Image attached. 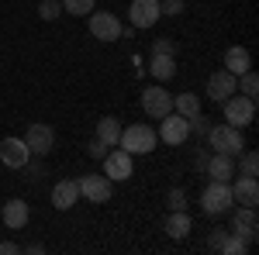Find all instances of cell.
Listing matches in <instances>:
<instances>
[{"instance_id": "23", "label": "cell", "mask_w": 259, "mask_h": 255, "mask_svg": "<svg viewBox=\"0 0 259 255\" xmlns=\"http://www.w3.org/2000/svg\"><path fill=\"white\" fill-rule=\"evenodd\" d=\"M97 138L111 148V145H118V138H121V124H118V118H100V124H97Z\"/></svg>"}, {"instance_id": "20", "label": "cell", "mask_w": 259, "mask_h": 255, "mask_svg": "<svg viewBox=\"0 0 259 255\" xmlns=\"http://www.w3.org/2000/svg\"><path fill=\"white\" fill-rule=\"evenodd\" d=\"M166 235L169 238H187L190 235V214L187 211H169V217H166Z\"/></svg>"}, {"instance_id": "4", "label": "cell", "mask_w": 259, "mask_h": 255, "mask_svg": "<svg viewBox=\"0 0 259 255\" xmlns=\"http://www.w3.org/2000/svg\"><path fill=\"white\" fill-rule=\"evenodd\" d=\"M252 118H256V100L239 97V93H232V97L225 100V121L232 128H249Z\"/></svg>"}, {"instance_id": "7", "label": "cell", "mask_w": 259, "mask_h": 255, "mask_svg": "<svg viewBox=\"0 0 259 255\" xmlns=\"http://www.w3.org/2000/svg\"><path fill=\"white\" fill-rule=\"evenodd\" d=\"M159 141H166V145H183L187 138H190V121L180 118V114H166V118H159Z\"/></svg>"}, {"instance_id": "11", "label": "cell", "mask_w": 259, "mask_h": 255, "mask_svg": "<svg viewBox=\"0 0 259 255\" xmlns=\"http://www.w3.org/2000/svg\"><path fill=\"white\" fill-rule=\"evenodd\" d=\"M76 183H80V196H87L90 203H107V200H111V179L107 176L90 173V176L76 179Z\"/></svg>"}, {"instance_id": "24", "label": "cell", "mask_w": 259, "mask_h": 255, "mask_svg": "<svg viewBox=\"0 0 259 255\" xmlns=\"http://www.w3.org/2000/svg\"><path fill=\"white\" fill-rule=\"evenodd\" d=\"M235 90H242V97L256 100V90H259V76L252 73V69H245V73H242V79H235Z\"/></svg>"}, {"instance_id": "30", "label": "cell", "mask_w": 259, "mask_h": 255, "mask_svg": "<svg viewBox=\"0 0 259 255\" xmlns=\"http://www.w3.org/2000/svg\"><path fill=\"white\" fill-rule=\"evenodd\" d=\"M162 14H183V0H159Z\"/></svg>"}, {"instance_id": "10", "label": "cell", "mask_w": 259, "mask_h": 255, "mask_svg": "<svg viewBox=\"0 0 259 255\" xmlns=\"http://www.w3.org/2000/svg\"><path fill=\"white\" fill-rule=\"evenodd\" d=\"M0 159H4V166H11V169H24V166L31 162V152H28L24 138H4V141H0Z\"/></svg>"}, {"instance_id": "19", "label": "cell", "mask_w": 259, "mask_h": 255, "mask_svg": "<svg viewBox=\"0 0 259 255\" xmlns=\"http://www.w3.org/2000/svg\"><path fill=\"white\" fill-rule=\"evenodd\" d=\"M207 176H211V179H221V183H232V176H235V162H232V156L214 152V159L207 162Z\"/></svg>"}, {"instance_id": "8", "label": "cell", "mask_w": 259, "mask_h": 255, "mask_svg": "<svg viewBox=\"0 0 259 255\" xmlns=\"http://www.w3.org/2000/svg\"><path fill=\"white\" fill-rule=\"evenodd\" d=\"M24 145H28L31 156H49V152L56 148V131H52L49 124H31V128L24 131Z\"/></svg>"}, {"instance_id": "9", "label": "cell", "mask_w": 259, "mask_h": 255, "mask_svg": "<svg viewBox=\"0 0 259 255\" xmlns=\"http://www.w3.org/2000/svg\"><path fill=\"white\" fill-rule=\"evenodd\" d=\"M159 18H162L159 0H132V7H128V21H132V28H152Z\"/></svg>"}, {"instance_id": "15", "label": "cell", "mask_w": 259, "mask_h": 255, "mask_svg": "<svg viewBox=\"0 0 259 255\" xmlns=\"http://www.w3.org/2000/svg\"><path fill=\"white\" fill-rule=\"evenodd\" d=\"M232 196H235V203H242V207H256V203H259V183H256V176H239L235 183H232Z\"/></svg>"}, {"instance_id": "33", "label": "cell", "mask_w": 259, "mask_h": 255, "mask_svg": "<svg viewBox=\"0 0 259 255\" xmlns=\"http://www.w3.org/2000/svg\"><path fill=\"white\" fill-rule=\"evenodd\" d=\"M225 238H228V231H211V241H207V245H211L214 252H221V241H225Z\"/></svg>"}, {"instance_id": "2", "label": "cell", "mask_w": 259, "mask_h": 255, "mask_svg": "<svg viewBox=\"0 0 259 255\" xmlns=\"http://www.w3.org/2000/svg\"><path fill=\"white\" fill-rule=\"evenodd\" d=\"M235 196H232V183H221V179H211V186L200 193V207L207 217H221L232 211Z\"/></svg>"}, {"instance_id": "31", "label": "cell", "mask_w": 259, "mask_h": 255, "mask_svg": "<svg viewBox=\"0 0 259 255\" xmlns=\"http://www.w3.org/2000/svg\"><path fill=\"white\" fill-rule=\"evenodd\" d=\"M187 207V196L183 190H169V211H183Z\"/></svg>"}, {"instance_id": "5", "label": "cell", "mask_w": 259, "mask_h": 255, "mask_svg": "<svg viewBox=\"0 0 259 255\" xmlns=\"http://www.w3.org/2000/svg\"><path fill=\"white\" fill-rule=\"evenodd\" d=\"M142 111L149 114V118H166L169 111H173V93H166L162 86H149V90H142Z\"/></svg>"}, {"instance_id": "29", "label": "cell", "mask_w": 259, "mask_h": 255, "mask_svg": "<svg viewBox=\"0 0 259 255\" xmlns=\"http://www.w3.org/2000/svg\"><path fill=\"white\" fill-rule=\"evenodd\" d=\"M87 156H90V159H104V156H107V145H104L100 138H94V141L87 145Z\"/></svg>"}, {"instance_id": "21", "label": "cell", "mask_w": 259, "mask_h": 255, "mask_svg": "<svg viewBox=\"0 0 259 255\" xmlns=\"http://www.w3.org/2000/svg\"><path fill=\"white\" fill-rule=\"evenodd\" d=\"M173 111H177L180 118H197L200 114V97L197 93H180V97H173Z\"/></svg>"}, {"instance_id": "14", "label": "cell", "mask_w": 259, "mask_h": 255, "mask_svg": "<svg viewBox=\"0 0 259 255\" xmlns=\"http://www.w3.org/2000/svg\"><path fill=\"white\" fill-rule=\"evenodd\" d=\"M232 93H239V90H235V76H232L228 69H218V73H211V79H207V97L218 100V104H225V100L232 97Z\"/></svg>"}, {"instance_id": "26", "label": "cell", "mask_w": 259, "mask_h": 255, "mask_svg": "<svg viewBox=\"0 0 259 255\" xmlns=\"http://www.w3.org/2000/svg\"><path fill=\"white\" fill-rule=\"evenodd\" d=\"M245 248H249V241L239 238V235H228L225 241H221V252H225V255H242Z\"/></svg>"}, {"instance_id": "6", "label": "cell", "mask_w": 259, "mask_h": 255, "mask_svg": "<svg viewBox=\"0 0 259 255\" xmlns=\"http://www.w3.org/2000/svg\"><path fill=\"white\" fill-rule=\"evenodd\" d=\"M90 18V35L100 41H118L121 38V21L114 14H107V11H90L87 14Z\"/></svg>"}, {"instance_id": "18", "label": "cell", "mask_w": 259, "mask_h": 255, "mask_svg": "<svg viewBox=\"0 0 259 255\" xmlns=\"http://www.w3.org/2000/svg\"><path fill=\"white\" fill-rule=\"evenodd\" d=\"M4 224H7L11 231H21V228L28 224V203H24V200H7V203H4Z\"/></svg>"}, {"instance_id": "22", "label": "cell", "mask_w": 259, "mask_h": 255, "mask_svg": "<svg viewBox=\"0 0 259 255\" xmlns=\"http://www.w3.org/2000/svg\"><path fill=\"white\" fill-rule=\"evenodd\" d=\"M149 73L156 79H173L177 73V59L173 56H159V52H152V66H149Z\"/></svg>"}, {"instance_id": "3", "label": "cell", "mask_w": 259, "mask_h": 255, "mask_svg": "<svg viewBox=\"0 0 259 255\" xmlns=\"http://www.w3.org/2000/svg\"><path fill=\"white\" fill-rule=\"evenodd\" d=\"M211 138V148L221 152V156H242V148H245V141H242V128H232V124H218V128H211L207 131Z\"/></svg>"}, {"instance_id": "32", "label": "cell", "mask_w": 259, "mask_h": 255, "mask_svg": "<svg viewBox=\"0 0 259 255\" xmlns=\"http://www.w3.org/2000/svg\"><path fill=\"white\" fill-rule=\"evenodd\" d=\"M152 52H159V56H173V52H177V45H173L169 38H162V41H156V45H152Z\"/></svg>"}, {"instance_id": "12", "label": "cell", "mask_w": 259, "mask_h": 255, "mask_svg": "<svg viewBox=\"0 0 259 255\" xmlns=\"http://www.w3.org/2000/svg\"><path fill=\"white\" fill-rule=\"evenodd\" d=\"M132 173H135V166H132V156L124 148H114V152L104 156V176L111 179V183L114 179H128Z\"/></svg>"}, {"instance_id": "16", "label": "cell", "mask_w": 259, "mask_h": 255, "mask_svg": "<svg viewBox=\"0 0 259 255\" xmlns=\"http://www.w3.org/2000/svg\"><path fill=\"white\" fill-rule=\"evenodd\" d=\"M76 200H80V183H76V179L56 183V190H52V207H56V211H69Z\"/></svg>"}, {"instance_id": "34", "label": "cell", "mask_w": 259, "mask_h": 255, "mask_svg": "<svg viewBox=\"0 0 259 255\" xmlns=\"http://www.w3.org/2000/svg\"><path fill=\"white\" fill-rule=\"evenodd\" d=\"M14 252H18L14 241H0V255H14Z\"/></svg>"}, {"instance_id": "28", "label": "cell", "mask_w": 259, "mask_h": 255, "mask_svg": "<svg viewBox=\"0 0 259 255\" xmlns=\"http://www.w3.org/2000/svg\"><path fill=\"white\" fill-rule=\"evenodd\" d=\"M256 169H259V156L256 152H245L242 156V176H256Z\"/></svg>"}, {"instance_id": "13", "label": "cell", "mask_w": 259, "mask_h": 255, "mask_svg": "<svg viewBox=\"0 0 259 255\" xmlns=\"http://www.w3.org/2000/svg\"><path fill=\"white\" fill-rule=\"evenodd\" d=\"M256 231H259L256 207H239V211H235V217H232V235L245 238V241H256Z\"/></svg>"}, {"instance_id": "1", "label": "cell", "mask_w": 259, "mask_h": 255, "mask_svg": "<svg viewBox=\"0 0 259 255\" xmlns=\"http://www.w3.org/2000/svg\"><path fill=\"white\" fill-rule=\"evenodd\" d=\"M156 141H159V135L149 124H128V128H121L118 148H124L128 156H149L156 148Z\"/></svg>"}, {"instance_id": "25", "label": "cell", "mask_w": 259, "mask_h": 255, "mask_svg": "<svg viewBox=\"0 0 259 255\" xmlns=\"http://www.w3.org/2000/svg\"><path fill=\"white\" fill-rule=\"evenodd\" d=\"M62 11H69L73 18H87L94 11V0H62Z\"/></svg>"}, {"instance_id": "27", "label": "cell", "mask_w": 259, "mask_h": 255, "mask_svg": "<svg viewBox=\"0 0 259 255\" xmlns=\"http://www.w3.org/2000/svg\"><path fill=\"white\" fill-rule=\"evenodd\" d=\"M38 14L45 21H56L62 14V0H41V4H38Z\"/></svg>"}, {"instance_id": "17", "label": "cell", "mask_w": 259, "mask_h": 255, "mask_svg": "<svg viewBox=\"0 0 259 255\" xmlns=\"http://www.w3.org/2000/svg\"><path fill=\"white\" fill-rule=\"evenodd\" d=\"M225 69H228L232 76H242L245 69H252V56H249V48H242V45H232V48L225 52Z\"/></svg>"}]
</instances>
